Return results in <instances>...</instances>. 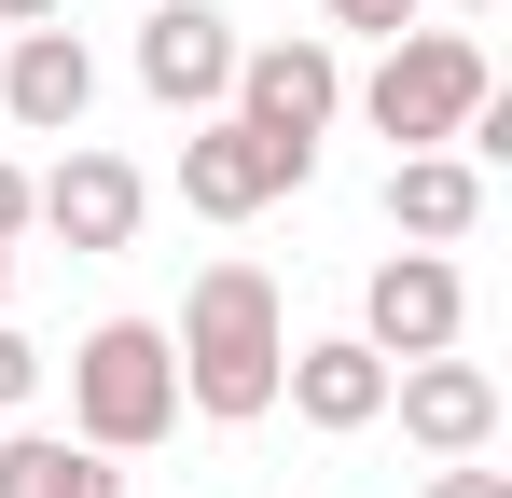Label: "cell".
<instances>
[{
    "mask_svg": "<svg viewBox=\"0 0 512 498\" xmlns=\"http://www.w3.org/2000/svg\"><path fill=\"white\" fill-rule=\"evenodd\" d=\"M28 236V166H0V249Z\"/></svg>",
    "mask_w": 512,
    "mask_h": 498,
    "instance_id": "cell-17",
    "label": "cell"
},
{
    "mask_svg": "<svg viewBox=\"0 0 512 498\" xmlns=\"http://www.w3.org/2000/svg\"><path fill=\"white\" fill-rule=\"evenodd\" d=\"M28 388H42V346H28V332H14V319H0V415H14V402H28Z\"/></svg>",
    "mask_w": 512,
    "mask_h": 498,
    "instance_id": "cell-15",
    "label": "cell"
},
{
    "mask_svg": "<svg viewBox=\"0 0 512 498\" xmlns=\"http://www.w3.org/2000/svg\"><path fill=\"white\" fill-rule=\"evenodd\" d=\"M139 208H153V180H139L125 153H56L42 180H28V222L70 236V249H125V236H139Z\"/></svg>",
    "mask_w": 512,
    "mask_h": 498,
    "instance_id": "cell-9",
    "label": "cell"
},
{
    "mask_svg": "<svg viewBox=\"0 0 512 498\" xmlns=\"http://www.w3.org/2000/svg\"><path fill=\"white\" fill-rule=\"evenodd\" d=\"M485 97H499V70H485V42H471V28H402V42L374 56V83H360L374 139H402V153H443Z\"/></svg>",
    "mask_w": 512,
    "mask_h": 498,
    "instance_id": "cell-3",
    "label": "cell"
},
{
    "mask_svg": "<svg viewBox=\"0 0 512 498\" xmlns=\"http://www.w3.org/2000/svg\"><path fill=\"white\" fill-rule=\"evenodd\" d=\"M429 0H333V28H360V42H402Z\"/></svg>",
    "mask_w": 512,
    "mask_h": 498,
    "instance_id": "cell-14",
    "label": "cell"
},
{
    "mask_svg": "<svg viewBox=\"0 0 512 498\" xmlns=\"http://www.w3.org/2000/svg\"><path fill=\"white\" fill-rule=\"evenodd\" d=\"M0 111H14L28 139H84V111H97L84 28H0Z\"/></svg>",
    "mask_w": 512,
    "mask_h": 498,
    "instance_id": "cell-7",
    "label": "cell"
},
{
    "mask_svg": "<svg viewBox=\"0 0 512 498\" xmlns=\"http://www.w3.org/2000/svg\"><path fill=\"white\" fill-rule=\"evenodd\" d=\"M222 97H236L250 139H277L291 166H319V125L346 111V56L333 42H236V83Z\"/></svg>",
    "mask_w": 512,
    "mask_h": 498,
    "instance_id": "cell-4",
    "label": "cell"
},
{
    "mask_svg": "<svg viewBox=\"0 0 512 498\" xmlns=\"http://www.w3.org/2000/svg\"><path fill=\"white\" fill-rule=\"evenodd\" d=\"M429 498H512L499 471H471V457H443V471H429Z\"/></svg>",
    "mask_w": 512,
    "mask_h": 498,
    "instance_id": "cell-16",
    "label": "cell"
},
{
    "mask_svg": "<svg viewBox=\"0 0 512 498\" xmlns=\"http://www.w3.org/2000/svg\"><path fill=\"white\" fill-rule=\"evenodd\" d=\"M42 14H56V0H0V28H42Z\"/></svg>",
    "mask_w": 512,
    "mask_h": 498,
    "instance_id": "cell-18",
    "label": "cell"
},
{
    "mask_svg": "<svg viewBox=\"0 0 512 498\" xmlns=\"http://www.w3.org/2000/svg\"><path fill=\"white\" fill-rule=\"evenodd\" d=\"M167 346H180V402L222 415V429H250V415H277V374H291V305H277L263 263H208L180 291Z\"/></svg>",
    "mask_w": 512,
    "mask_h": 498,
    "instance_id": "cell-1",
    "label": "cell"
},
{
    "mask_svg": "<svg viewBox=\"0 0 512 498\" xmlns=\"http://www.w3.org/2000/svg\"><path fill=\"white\" fill-rule=\"evenodd\" d=\"M180 429V346L167 319H97L70 346V443L97 457H139V443H167Z\"/></svg>",
    "mask_w": 512,
    "mask_h": 498,
    "instance_id": "cell-2",
    "label": "cell"
},
{
    "mask_svg": "<svg viewBox=\"0 0 512 498\" xmlns=\"http://www.w3.org/2000/svg\"><path fill=\"white\" fill-rule=\"evenodd\" d=\"M457 14H499V0H457Z\"/></svg>",
    "mask_w": 512,
    "mask_h": 498,
    "instance_id": "cell-20",
    "label": "cell"
},
{
    "mask_svg": "<svg viewBox=\"0 0 512 498\" xmlns=\"http://www.w3.org/2000/svg\"><path fill=\"white\" fill-rule=\"evenodd\" d=\"M0 291H14V249H0Z\"/></svg>",
    "mask_w": 512,
    "mask_h": 498,
    "instance_id": "cell-19",
    "label": "cell"
},
{
    "mask_svg": "<svg viewBox=\"0 0 512 498\" xmlns=\"http://www.w3.org/2000/svg\"><path fill=\"white\" fill-rule=\"evenodd\" d=\"M388 222L429 236V249H457L471 222H485V166H471V153H402V166H388Z\"/></svg>",
    "mask_w": 512,
    "mask_h": 498,
    "instance_id": "cell-12",
    "label": "cell"
},
{
    "mask_svg": "<svg viewBox=\"0 0 512 498\" xmlns=\"http://www.w3.org/2000/svg\"><path fill=\"white\" fill-rule=\"evenodd\" d=\"M388 374H402V360H374V346H360V332H333V346H291V374H277V402L305 415V429H374V415H388Z\"/></svg>",
    "mask_w": 512,
    "mask_h": 498,
    "instance_id": "cell-11",
    "label": "cell"
},
{
    "mask_svg": "<svg viewBox=\"0 0 512 498\" xmlns=\"http://www.w3.org/2000/svg\"><path fill=\"white\" fill-rule=\"evenodd\" d=\"M139 83H153L167 111H222V83H236V28H222L208 0H153V14H139Z\"/></svg>",
    "mask_w": 512,
    "mask_h": 498,
    "instance_id": "cell-10",
    "label": "cell"
},
{
    "mask_svg": "<svg viewBox=\"0 0 512 498\" xmlns=\"http://www.w3.org/2000/svg\"><path fill=\"white\" fill-rule=\"evenodd\" d=\"M0 498H125V471L97 443H70V429H14L0 443Z\"/></svg>",
    "mask_w": 512,
    "mask_h": 498,
    "instance_id": "cell-13",
    "label": "cell"
},
{
    "mask_svg": "<svg viewBox=\"0 0 512 498\" xmlns=\"http://www.w3.org/2000/svg\"><path fill=\"white\" fill-rule=\"evenodd\" d=\"M457 332H471V277H457L443 249L374 263V291H360V346H374V360H443Z\"/></svg>",
    "mask_w": 512,
    "mask_h": 498,
    "instance_id": "cell-5",
    "label": "cell"
},
{
    "mask_svg": "<svg viewBox=\"0 0 512 498\" xmlns=\"http://www.w3.org/2000/svg\"><path fill=\"white\" fill-rule=\"evenodd\" d=\"M388 415H402V443H429V457H485L499 443V374L485 360H402L388 374Z\"/></svg>",
    "mask_w": 512,
    "mask_h": 498,
    "instance_id": "cell-8",
    "label": "cell"
},
{
    "mask_svg": "<svg viewBox=\"0 0 512 498\" xmlns=\"http://www.w3.org/2000/svg\"><path fill=\"white\" fill-rule=\"evenodd\" d=\"M277 194H305V166L277 153V139H250L236 111H208V125L180 139V208H194V222H250Z\"/></svg>",
    "mask_w": 512,
    "mask_h": 498,
    "instance_id": "cell-6",
    "label": "cell"
}]
</instances>
